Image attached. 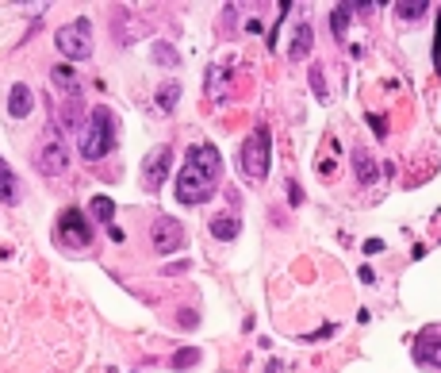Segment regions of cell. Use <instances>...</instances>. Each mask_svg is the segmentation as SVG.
Instances as JSON below:
<instances>
[{
    "instance_id": "cell-9",
    "label": "cell",
    "mask_w": 441,
    "mask_h": 373,
    "mask_svg": "<svg viewBox=\"0 0 441 373\" xmlns=\"http://www.w3.org/2000/svg\"><path fill=\"white\" fill-rule=\"evenodd\" d=\"M414 362L441 373V331H422L414 343Z\"/></svg>"
},
{
    "instance_id": "cell-22",
    "label": "cell",
    "mask_w": 441,
    "mask_h": 373,
    "mask_svg": "<svg viewBox=\"0 0 441 373\" xmlns=\"http://www.w3.org/2000/svg\"><path fill=\"white\" fill-rule=\"evenodd\" d=\"M311 89H315V96H318V100H330V96H326V81H323V70H318V66H311Z\"/></svg>"
},
{
    "instance_id": "cell-7",
    "label": "cell",
    "mask_w": 441,
    "mask_h": 373,
    "mask_svg": "<svg viewBox=\"0 0 441 373\" xmlns=\"http://www.w3.org/2000/svg\"><path fill=\"white\" fill-rule=\"evenodd\" d=\"M150 239H154V250H161V254H173V250H181L184 242V227L173 220V216H158L150 227Z\"/></svg>"
},
{
    "instance_id": "cell-11",
    "label": "cell",
    "mask_w": 441,
    "mask_h": 373,
    "mask_svg": "<svg viewBox=\"0 0 441 373\" xmlns=\"http://www.w3.org/2000/svg\"><path fill=\"white\" fill-rule=\"evenodd\" d=\"M353 169H357V181H361V185H372V181L380 177L376 158H372V154L365 150V147H357V150H353Z\"/></svg>"
},
{
    "instance_id": "cell-4",
    "label": "cell",
    "mask_w": 441,
    "mask_h": 373,
    "mask_svg": "<svg viewBox=\"0 0 441 373\" xmlns=\"http://www.w3.org/2000/svg\"><path fill=\"white\" fill-rule=\"evenodd\" d=\"M54 43H58V51H62L69 62L88 58V54H93V23H88V20L65 23L58 35H54Z\"/></svg>"
},
{
    "instance_id": "cell-10",
    "label": "cell",
    "mask_w": 441,
    "mask_h": 373,
    "mask_svg": "<svg viewBox=\"0 0 441 373\" xmlns=\"http://www.w3.org/2000/svg\"><path fill=\"white\" fill-rule=\"evenodd\" d=\"M31 108H35V93H31L27 85H12V93H8V116H15V119H23V116H31Z\"/></svg>"
},
{
    "instance_id": "cell-25",
    "label": "cell",
    "mask_w": 441,
    "mask_h": 373,
    "mask_svg": "<svg viewBox=\"0 0 441 373\" xmlns=\"http://www.w3.org/2000/svg\"><path fill=\"white\" fill-rule=\"evenodd\" d=\"M288 200H292V204H304V192H299L296 181H288Z\"/></svg>"
},
{
    "instance_id": "cell-16",
    "label": "cell",
    "mask_w": 441,
    "mask_h": 373,
    "mask_svg": "<svg viewBox=\"0 0 441 373\" xmlns=\"http://www.w3.org/2000/svg\"><path fill=\"white\" fill-rule=\"evenodd\" d=\"M177 96H181V85H177V81H169L165 89H158V108H161V112H173V108H177Z\"/></svg>"
},
{
    "instance_id": "cell-17",
    "label": "cell",
    "mask_w": 441,
    "mask_h": 373,
    "mask_svg": "<svg viewBox=\"0 0 441 373\" xmlns=\"http://www.w3.org/2000/svg\"><path fill=\"white\" fill-rule=\"evenodd\" d=\"M395 12H399V20H419V15L430 12V0H407V4H399Z\"/></svg>"
},
{
    "instance_id": "cell-21",
    "label": "cell",
    "mask_w": 441,
    "mask_h": 373,
    "mask_svg": "<svg viewBox=\"0 0 441 373\" xmlns=\"http://www.w3.org/2000/svg\"><path fill=\"white\" fill-rule=\"evenodd\" d=\"M154 58L165 62V66H177V62H181V58H177V51H173L169 43H154Z\"/></svg>"
},
{
    "instance_id": "cell-18",
    "label": "cell",
    "mask_w": 441,
    "mask_h": 373,
    "mask_svg": "<svg viewBox=\"0 0 441 373\" xmlns=\"http://www.w3.org/2000/svg\"><path fill=\"white\" fill-rule=\"evenodd\" d=\"M93 216L100 223H111V216H116V200H111V197H96L93 200Z\"/></svg>"
},
{
    "instance_id": "cell-12",
    "label": "cell",
    "mask_w": 441,
    "mask_h": 373,
    "mask_svg": "<svg viewBox=\"0 0 441 373\" xmlns=\"http://www.w3.org/2000/svg\"><path fill=\"white\" fill-rule=\"evenodd\" d=\"M311 43H315L311 23H299V27H296V39H292V46H288V58H292V62H304L307 54H311Z\"/></svg>"
},
{
    "instance_id": "cell-23",
    "label": "cell",
    "mask_w": 441,
    "mask_h": 373,
    "mask_svg": "<svg viewBox=\"0 0 441 373\" xmlns=\"http://www.w3.org/2000/svg\"><path fill=\"white\" fill-rule=\"evenodd\" d=\"M434 70L441 74V8H437V39H434Z\"/></svg>"
},
{
    "instance_id": "cell-19",
    "label": "cell",
    "mask_w": 441,
    "mask_h": 373,
    "mask_svg": "<svg viewBox=\"0 0 441 373\" xmlns=\"http://www.w3.org/2000/svg\"><path fill=\"white\" fill-rule=\"evenodd\" d=\"M330 27H334V39H346V27H349V12H346V8H334V12H330Z\"/></svg>"
},
{
    "instance_id": "cell-14",
    "label": "cell",
    "mask_w": 441,
    "mask_h": 373,
    "mask_svg": "<svg viewBox=\"0 0 441 373\" xmlns=\"http://www.w3.org/2000/svg\"><path fill=\"white\" fill-rule=\"evenodd\" d=\"M211 235H215V239H226V242H231L234 235H238V220H234L231 212H219V216H211Z\"/></svg>"
},
{
    "instance_id": "cell-3",
    "label": "cell",
    "mask_w": 441,
    "mask_h": 373,
    "mask_svg": "<svg viewBox=\"0 0 441 373\" xmlns=\"http://www.w3.org/2000/svg\"><path fill=\"white\" fill-rule=\"evenodd\" d=\"M35 169L46 177H62L65 169H69V147L62 143L58 127H46L43 143H39V150H35Z\"/></svg>"
},
{
    "instance_id": "cell-8",
    "label": "cell",
    "mask_w": 441,
    "mask_h": 373,
    "mask_svg": "<svg viewBox=\"0 0 441 373\" xmlns=\"http://www.w3.org/2000/svg\"><path fill=\"white\" fill-rule=\"evenodd\" d=\"M169 169H173V150L161 143V147L146 158V166H142V185H146V189H161V181L169 177Z\"/></svg>"
},
{
    "instance_id": "cell-27",
    "label": "cell",
    "mask_w": 441,
    "mask_h": 373,
    "mask_svg": "<svg viewBox=\"0 0 441 373\" xmlns=\"http://www.w3.org/2000/svg\"><path fill=\"white\" fill-rule=\"evenodd\" d=\"M376 250H384L380 239H369V242H365V254H376Z\"/></svg>"
},
{
    "instance_id": "cell-24",
    "label": "cell",
    "mask_w": 441,
    "mask_h": 373,
    "mask_svg": "<svg viewBox=\"0 0 441 373\" xmlns=\"http://www.w3.org/2000/svg\"><path fill=\"white\" fill-rule=\"evenodd\" d=\"M54 81H58V85H73V70L69 66H58V70H54Z\"/></svg>"
},
{
    "instance_id": "cell-13",
    "label": "cell",
    "mask_w": 441,
    "mask_h": 373,
    "mask_svg": "<svg viewBox=\"0 0 441 373\" xmlns=\"http://www.w3.org/2000/svg\"><path fill=\"white\" fill-rule=\"evenodd\" d=\"M15 200H20V181L8 169V162L0 158V204H15Z\"/></svg>"
},
{
    "instance_id": "cell-20",
    "label": "cell",
    "mask_w": 441,
    "mask_h": 373,
    "mask_svg": "<svg viewBox=\"0 0 441 373\" xmlns=\"http://www.w3.org/2000/svg\"><path fill=\"white\" fill-rule=\"evenodd\" d=\"M196 362H200V351H196V346H184V351L173 354V366L177 369H189V366H196Z\"/></svg>"
},
{
    "instance_id": "cell-5",
    "label": "cell",
    "mask_w": 441,
    "mask_h": 373,
    "mask_svg": "<svg viewBox=\"0 0 441 373\" xmlns=\"http://www.w3.org/2000/svg\"><path fill=\"white\" fill-rule=\"evenodd\" d=\"M242 174L253 181H265L269 174V127H257L246 143H242Z\"/></svg>"
},
{
    "instance_id": "cell-6",
    "label": "cell",
    "mask_w": 441,
    "mask_h": 373,
    "mask_svg": "<svg viewBox=\"0 0 441 373\" xmlns=\"http://www.w3.org/2000/svg\"><path fill=\"white\" fill-rule=\"evenodd\" d=\"M58 235H62V242L69 250H85L88 242H93V223H88L77 208H65V212L58 216Z\"/></svg>"
},
{
    "instance_id": "cell-26",
    "label": "cell",
    "mask_w": 441,
    "mask_h": 373,
    "mask_svg": "<svg viewBox=\"0 0 441 373\" xmlns=\"http://www.w3.org/2000/svg\"><path fill=\"white\" fill-rule=\"evenodd\" d=\"M369 124H372V131H376L380 139H384V135H388V127H384V116H369Z\"/></svg>"
},
{
    "instance_id": "cell-2",
    "label": "cell",
    "mask_w": 441,
    "mask_h": 373,
    "mask_svg": "<svg viewBox=\"0 0 441 373\" xmlns=\"http://www.w3.org/2000/svg\"><path fill=\"white\" fill-rule=\"evenodd\" d=\"M111 147H116V116L108 108H93L88 124L81 127V154L88 162H100Z\"/></svg>"
},
{
    "instance_id": "cell-1",
    "label": "cell",
    "mask_w": 441,
    "mask_h": 373,
    "mask_svg": "<svg viewBox=\"0 0 441 373\" xmlns=\"http://www.w3.org/2000/svg\"><path fill=\"white\" fill-rule=\"evenodd\" d=\"M219 177H223V158H219V150L211 147V143L192 147L181 177H177V200H181V204H203V200H211L219 189Z\"/></svg>"
},
{
    "instance_id": "cell-15",
    "label": "cell",
    "mask_w": 441,
    "mask_h": 373,
    "mask_svg": "<svg viewBox=\"0 0 441 373\" xmlns=\"http://www.w3.org/2000/svg\"><path fill=\"white\" fill-rule=\"evenodd\" d=\"M81 100L77 96H69V100L62 104V131H81Z\"/></svg>"
}]
</instances>
